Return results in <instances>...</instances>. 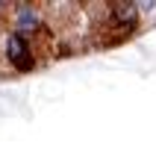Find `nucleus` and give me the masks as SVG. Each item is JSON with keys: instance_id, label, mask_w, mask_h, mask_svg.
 <instances>
[{"instance_id": "1", "label": "nucleus", "mask_w": 156, "mask_h": 153, "mask_svg": "<svg viewBox=\"0 0 156 153\" xmlns=\"http://www.w3.org/2000/svg\"><path fill=\"white\" fill-rule=\"evenodd\" d=\"M6 56H9V62H12L18 71H33V65H35L33 47L27 44V38L21 33H12L6 38Z\"/></svg>"}, {"instance_id": "2", "label": "nucleus", "mask_w": 156, "mask_h": 153, "mask_svg": "<svg viewBox=\"0 0 156 153\" xmlns=\"http://www.w3.org/2000/svg\"><path fill=\"white\" fill-rule=\"evenodd\" d=\"M109 18H112V24L124 27V30H133L136 21H139V9L133 3H112L109 6Z\"/></svg>"}, {"instance_id": "3", "label": "nucleus", "mask_w": 156, "mask_h": 153, "mask_svg": "<svg viewBox=\"0 0 156 153\" xmlns=\"http://www.w3.org/2000/svg\"><path fill=\"white\" fill-rule=\"evenodd\" d=\"M15 27L18 33H33L35 27H38V15H35V9L30 6V3H21V6L15 9Z\"/></svg>"}]
</instances>
